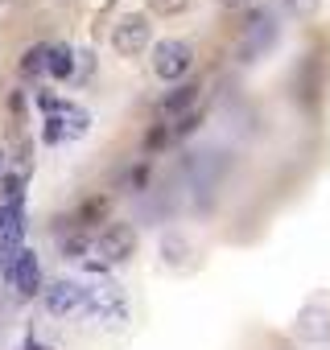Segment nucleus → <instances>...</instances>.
Returning a JSON list of instances; mask_svg holds the SVG:
<instances>
[{
  "instance_id": "nucleus-13",
  "label": "nucleus",
  "mask_w": 330,
  "mask_h": 350,
  "mask_svg": "<svg viewBox=\"0 0 330 350\" xmlns=\"http://www.w3.org/2000/svg\"><path fill=\"white\" fill-rule=\"evenodd\" d=\"M190 5H194V0H149V9H153L157 17H182Z\"/></svg>"
},
{
  "instance_id": "nucleus-6",
  "label": "nucleus",
  "mask_w": 330,
  "mask_h": 350,
  "mask_svg": "<svg viewBox=\"0 0 330 350\" xmlns=\"http://www.w3.org/2000/svg\"><path fill=\"white\" fill-rule=\"evenodd\" d=\"M83 297H87V288H83L79 280H54V284L46 288L42 305H46V313H54V317H71V313L83 309Z\"/></svg>"
},
{
  "instance_id": "nucleus-5",
  "label": "nucleus",
  "mask_w": 330,
  "mask_h": 350,
  "mask_svg": "<svg viewBox=\"0 0 330 350\" xmlns=\"http://www.w3.org/2000/svg\"><path fill=\"white\" fill-rule=\"evenodd\" d=\"M5 272H9V280L17 284L21 297H34V293L42 288V264H38V256H34L29 247H17Z\"/></svg>"
},
{
  "instance_id": "nucleus-14",
  "label": "nucleus",
  "mask_w": 330,
  "mask_h": 350,
  "mask_svg": "<svg viewBox=\"0 0 330 350\" xmlns=\"http://www.w3.org/2000/svg\"><path fill=\"white\" fill-rule=\"evenodd\" d=\"M285 9H289L293 17H314V13L322 9V0H285Z\"/></svg>"
},
{
  "instance_id": "nucleus-2",
  "label": "nucleus",
  "mask_w": 330,
  "mask_h": 350,
  "mask_svg": "<svg viewBox=\"0 0 330 350\" xmlns=\"http://www.w3.org/2000/svg\"><path fill=\"white\" fill-rule=\"evenodd\" d=\"M91 252L99 256V260H91L95 272L107 268V264H124V260H132V252H136V231H132L128 223H112V227H103V231L91 239Z\"/></svg>"
},
{
  "instance_id": "nucleus-15",
  "label": "nucleus",
  "mask_w": 330,
  "mask_h": 350,
  "mask_svg": "<svg viewBox=\"0 0 330 350\" xmlns=\"http://www.w3.org/2000/svg\"><path fill=\"white\" fill-rule=\"evenodd\" d=\"M17 350H54V346H46V342H38V338H25V346H17Z\"/></svg>"
},
{
  "instance_id": "nucleus-9",
  "label": "nucleus",
  "mask_w": 330,
  "mask_h": 350,
  "mask_svg": "<svg viewBox=\"0 0 330 350\" xmlns=\"http://www.w3.org/2000/svg\"><path fill=\"white\" fill-rule=\"evenodd\" d=\"M46 75L71 79V75H75V50H71V46H50V50H46Z\"/></svg>"
},
{
  "instance_id": "nucleus-4",
  "label": "nucleus",
  "mask_w": 330,
  "mask_h": 350,
  "mask_svg": "<svg viewBox=\"0 0 330 350\" xmlns=\"http://www.w3.org/2000/svg\"><path fill=\"white\" fill-rule=\"evenodd\" d=\"M149 42H153V25H149L144 13H128V17H120L116 29H112V46H116V54H124V58L144 54Z\"/></svg>"
},
{
  "instance_id": "nucleus-3",
  "label": "nucleus",
  "mask_w": 330,
  "mask_h": 350,
  "mask_svg": "<svg viewBox=\"0 0 330 350\" xmlns=\"http://www.w3.org/2000/svg\"><path fill=\"white\" fill-rule=\"evenodd\" d=\"M190 66H194V50H190L186 42L165 38V42L153 46V75H157L161 83H178V79H186Z\"/></svg>"
},
{
  "instance_id": "nucleus-12",
  "label": "nucleus",
  "mask_w": 330,
  "mask_h": 350,
  "mask_svg": "<svg viewBox=\"0 0 330 350\" xmlns=\"http://www.w3.org/2000/svg\"><path fill=\"white\" fill-rule=\"evenodd\" d=\"M58 243H62V256H66V260H79V256H87V247H91L87 231H71V235H62Z\"/></svg>"
},
{
  "instance_id": "nucleus-16",
  "label": "nucleus",
  "mask_w": 330,
  "mask_h": 350,
  "mask_svg": "<svg viewBox=\"0 0 330 350\" xmlns=\"http://www.w3.org/2000/svg\"><path fill=\"white\" fill-rule=\"evenodd\" d=\"M5 161H9V157H5V148H0V173H5Z\"/></svg>"
},
{
  "instance_id": "nucleus-1",
  "label": "nucleus",
  "mask_w": 330,
  "mask_h": 350,
  "mask_svg": "<svg viewBox=\"0 0 330 350\" xmlns=\"http://www.w3.org/2000/svg\"><path fill=\"white\" fill-rule=\"evenodd\" d=\"M83 313H91V317L103 321V325H124V321H128V297H124L120 284L99 280V284L87 288V297H83Z\"/></svg>"
},
{
  "instance_id": "nucleus-11",
  "label": "nucleus",
  "mask_w": 330,
  "mask_h": 350,
  "mask_svg": "<svg viewBox=\"0 0 330 350\" xmlns=\"http://www.w3.org/2000/svg\"><path fill=\"white\" fill-rule=\"evenodd\" d=\"M46 50H50V46H29V50H25V58H21V79L46 75Z\"/></svg>"
},
{
  "instance_id": "nucleus-8",
  "label": "nucleus",
  "mask_w": 330,
  "mask_h": 350,
  "mask_svg": "<svg viewBox=\"0 0 330 350\" xmlns=\"http://www.w3.org/2000/svg\"><path fill=\"white\" fill-rule=\"evenodd\" d=\"M194 99H199V87L186 83V87H178L174 95H165V99L157 103V111H161V116H186V107H194Z\"/></svg>"
},
{
  "instance_id": "nucleus-7",
  "label": "nucleus",
  "mask_w": 330,
  "mask_h": 350,
  "mask_svg": "<svg viewBox=\"0 0 330 350\" xmlns=\"http://www.w3.org/2000/svg\"><path fill=\"white\" fill-rule=\"evenodd\" d=\"M293 334H297L301 342H326V338H330V313L318 309V305H305V309L297 313V321H293Z\"/></svg>"
},
{
  "instance_id": "nucleus-10",
  "label": "nucleus",
  "mask_w": 330,
  "mask_h": 350,
  "mask_svg": "<svg viewBox=\"0 0 330 350\" xmlns=\"http://www.w3.org/2000/svg\"><path fill=\"white\" fill-rule=\"evenodd\" d=\"M186 256H190V243H186V239H178V235H165V239H161V260H165V264L182 268Z\"/></svg>"
},
{
  "instance_id": "nucleus-17",
  "label": "nucleus",
  "mask_w": 330,
  "mask_h": 350,
  "mask_svg": "<svg viewBox=\"0 0 330 350\" xmlns=\"http://www.w3.org/2000/svg\"><path fill=\"white\" fill-rule=\"evenodd\" d=\"M0 305H5V301H0Z\"/></svg>"
}]
</instances>
